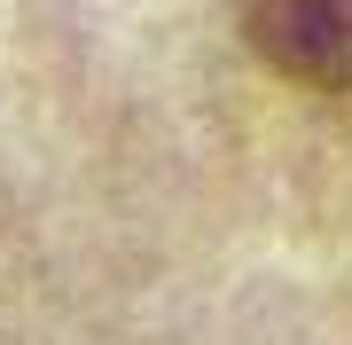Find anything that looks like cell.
<instances>
[{"label": "cell", "mask_w": 352, "mask_h": 345, "mask_svg": "<svg viewBox=\"0 0 352 345\" xmlns=\"http://www.w3.org/2000/svg\"><path fill=\"white\" fill-rule=\"evenodd\" d=\"M243 32L298 87H352V0H243Z\"/></svg>", "instance_id": "1"}]
</instances>
